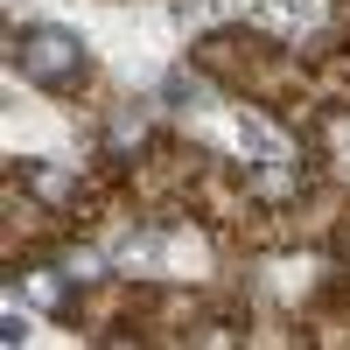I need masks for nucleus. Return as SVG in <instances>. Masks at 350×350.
Instances as JSON below:
<instances>
[{
    "label": "nucleus",
    "instance_id": "1",
    "mask_svg": "<svg viewBox=\"0 0 350 350\" xmlns=\"http://www.w3.org/2000/svg\"><path fill=\"white\" fill-rule=\"evenodd\" d=\"M14 64L28 84H42V92H77L84 84V49L77 36H64V28H28V36H14Z\"/></svg>",
    "mask_w": 350,
    "mask_h": 350
},
{
    "label": "nucleus",
    "instance_id": "2",
    "mask_svg": "<svg viewBox=\"0 0 350 350\" xmlns=\"http://www.w3.org/2000/svg\"><path fill=\"white\" fill-rule=\"evenodd\" d=\"M336 252H343V267H350V217H343V231H336Z\"/></svg>",
    "mask_w": 350,
    "mask_h": 350
}]
</instances>
